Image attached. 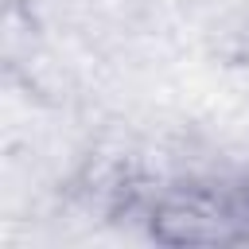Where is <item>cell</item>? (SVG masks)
<instances>
[{
	"label": "cell",
	"mask_w": 249,
	"mask_h": 249,
	"mask_svg": "<svg viewBox=\"0 0 249 249\" xmlns=\"http://www.w3.org/2000/svg\"><path fill=\"white\" fill-rule=\"evenodd\" d=\"M101 210L167 249H249V171L233 163L109 175Z\"/></svg>",
	"instance_id": "obj_1"
}]
</instances>
